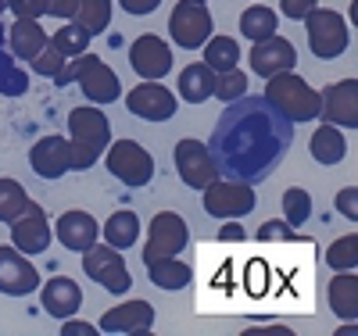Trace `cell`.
<instances>
[{
    "mask_svg": "<svg viewBox=\"0 0 358 336\" xmlns=\"http://www.w3.org/2000/svg\"><path fill=\"white\" fill-rule=\"evenodd\" d=\"M29 165L40 179H62L65 172H72V150L65 136H43L29 150Z\"/></svg>",
    "mask_w": 358,
    "mask_h": 336,
    "instance_id": "obj_19",
    "label": "cell"
},
{
    "mask_svg": "<svg viewBox=\"0 0 358 336\" xmlns=\"http://www.w3.org/2000/svg\"><path fill=\"white\" fill-rule=\"evenodd\" d=\"M111 143V122L94 108H72L69 111V150H72V172L94 168V161Z\"/></svg>",
    "mask_w": 358,
    "mask_h": 336,
    "instance_id": "obj_2",
    "label": "cell"
},
{
    "mask_svg": "<svg viewBox=\"0 0 358 336\" xmlns=\"http://www.w3.org/2000/svg\"><path fill=\"white\" fill-rule=\"evenodd\" d=\"M204 65L212 72H226L241 65V47H236L233 36H212L204 40Z\"/></svg>",
    "mask_w": 358,
    "mask_h": 336,
    "instance_id": "obj_29",
    "label": "cell"
},
{
    "mask_svg": "<svg viewBox=\"0 0 358 336\" xmlns=\"http://www.w3.org/2000/svg\"><path fill=\"white\" fill-rule=\"evenodd\" d=\"M147 265V276H151L155 286L162 290H183L190 283V265L179 261V254L172 258H155V261H143Z\"/></svg>",
    "mask_w": 358,
    "mask_h": 336,
    "instance_id": "obj_25",
    "label": "cell"
},
{
    "mask_svg": "<svg viewBox=\"0 0 358 336\" xmlns=\"http://www.w3.org/2000/svg\"><path fill=\"white\" fill-rule=\"evenodd\" d=\"M294 143V122H287L265 97H236L219 115L208 154L222 179L236 182H265L280 168Z\"/></svg>",
    "mask_w": 358,
    "mask_h": 336,
    "instance_id": "obj_1",
    "label": "cell"
},
{
    "mask_svg": "<svg viewBox=\"0 0 358 336\" xmlns=\"http://www.w3.org/2000/svg\"><path fill=\"white\" fill-rule=\"evenodd\" d=\"M129 65L136 68L140 79H165L172 72V50H169V43L162 36L143 33L129 47Z\"/></svg>",
    "mask_w": 358,
    "mask_h": 336,
    "instance_id": "obj_15",
    "label": "cell"
},
{
    "mask_svg": "<svg viewBox=\"0 0 358 336\" xmlns=\"http://www.w3.org/2000/svg\"><path fill=\"white\" fill-rule=\"evenodd\" d=\"M151 326H155V308L147 300H126L101 315V333L143 336V333H151Z\"/></svg>",
    "mask_w": 358,
    "mask_h": 336,
    "instance_id": "obj_18",
    "label": "cell"
},
{
    "mask_svg": "<svg viewBox=\"0 0 358 336\" xmlns=\"http://www.w3.org/2000/svg\"><path fill=\"white\" fill-rule=\"evenodd\" d=\"M255 204L258 197H255V187H248V182L215 175L204 187V211L212 219H244L255 211Z\"/></svg>",
    "mask_w": 358,
    "mask_h": 336,
    "instance_id": "obj_6",
    "label": "cell"
},
{
    "mask_svg": "<svg viewBox=\"0 0 358 336\" xmlns=\"http://www.w3.org/2000/svg\"><path fill=\"white\" fill-rule=\"evenodd\" d=\"M36 286H40V272L36 265H29V254L15 247H0V293L25 297V293H36Z\"/></svg>",
    "mask_w": 358,
    "mask_h": 336,
    "instance_id": "obj_16",
    "label": "cell"
},
{
    "mask_svg": "<svg viewBox=\"0 0 358 336\" xmlns=\"http://www.w3.org/2000/svg\"><path fill=\"white\" fill-rule=\"evenodd\" d=\"M0 11H8V0H0Z\"/></svg>",
    "mask_w": 358,
    "mask_h": 336,
    "instance_id": "obj_47",
    "label": "cell"
},
{
    "mask_svg": "<svg viewBox=\"0 0 358 336\" xmlns=\"http://www.w3.org/2000/svg\"><path fill=\"white\" fill-rule=\"evenodd\" d=\"M104 161H108V172L115 179H122L129 190L147 187V182L155 179V158L147 154L136 140H115V143H108Z\"/></svg>",
    "mask_w": 358,
    "mask_h": 336,
    "instance_id": "obj_7",
    "label": "cell"
},
{
    "mask_svg": "<svg viewBox=\"0 0 358 336\" xmlns=\"http://www.w3.org/2000/svg\"><path fill=\"white\" fill-rule=\"evenodd\" d=\"M297 65V50L287 36H265V40H255L251 47V68L255 75L268 79V75H276V72H287Z\"/></svg>",
    "mask_w": 358,
    "mask_h": 336,
    "instance_id": "obj_17",
    "label": "cell"
},
{
    "mask_svg": "<svg viewBox=\"0 0 358 336\" xmlns=\"http://www.w3.org/2000/svg\"><path fill=\"white\" fill-rule=\"evenodd\" d=\"M83 272L94 283H101L108 293H129L133 290V276L111 243H94V247L83 251Z\"/></svg>",
    "mask_w": 358,
    "mask_h": 336,
    "instance_id": "obj_8",
    "label": "cell"
},
{
    "mask_svg": "<svg viewBox=\"0 0 358 336\" xmlns=\"http://www.w3.org/2000/svg\"><path fill=\"white\" fill-rule=\"evenodd\" d=\"M326 265H330L334 272H348L358 265V236H341L330 243V251H326Z\"/></svg>",
    "mask_w": 358,
    "mask_h": 336,
    "instance_id": "obj_35",
    "label": "cell"
},
{
    "mask_svg": "<svg viewBox=\"0 0 358 336\" xmlns=\"http://www.w3.org/2000/svg\"><path fill=\"white\" fill-rule=\"evenodd\" d=\"M8 226H11V247L22 251V254H29V258L43 254L50 247V240H54L50 222H47V211L40 204H33V200H29L25 211H22L18 219H11Z\"/></svg>",
    "mask_w": 358,
    "mask_h": 336,
    "instance_id": "obj_11",
    "label": "cell"
},
{
    "mask_svg": "<svg viewBox=\"0 0 358 336\" xmlns=\"http://www.w3.org/2000/svg\"><path fill=\"white\" fill-rule=\"evenodd\" d=\"M305 25H308V47H312V54H315L319 61H334V57H341V54L348 50V40H351V36H348L344 15L315 4V8L305 15Z\"/></svg>",
    "mask_w": 358,
    "mask_h": 336,
    "instance_id": "obj_5",
    "label": "cell"
},
{
    "mask_svg": "<svg viewBox=\"0 0 358 336\" xmlns=\"http://www.w3.org/2000/svg\"><path fill=\"white\" fill-rule=\"evenodd\" d=\"M40 304H43V312H47L50 319H72V315L83 308V290H79V283L69 279V276H54V279L43 283Z\"/></svg>",
    "mask_w": 358,
    "mask_h": 336,
    "instance_id": "obj_21",
    "label": "cell"
},
{
    "mask_svg": "<svg viewBox=\"0 0 358 336\" xmlns=\"http://www.w3.org/2000/svg\"><path fill=\"white\" fill-rule=\"evenodd\" d=\"M244 236H248V233L241 229V222H226V226L219 229V240H222V243H241Z\"/></svg>",
    "mask_w": 358,
    "mask_h": 336,
    "instance_id": "obj_45",
    "label": "cell"
},
{
    "mask_svg": "<svg viewBox=\"0 0 358 336\" xmlns=\"http://www.w3.org/2000/svg\"><path fill=\"white\" fill-rule=\"evenodd\" d=\"M8 11H11L15 18H36V22L47 15L43 0H8Z\"/></svg>",
    "mask_w": 358,
    "mask_h": 336,
    "instance_id": "obj_39",
    "label": "cell"
},
{
    "mask_svg": "<svg viewBox=\"0 0 358 336\" xmlns=\"http://www.w3.org/2000/svg\"><path fill=\"white\" fill-rule=\"evenodd\" d=\"M118 4H122V11H129V15H155L162 0H118Z\"/></svg>",
    "mask_w": 358,
    "mask_h": 336,
    "instance_id": "obj_43",
    "label": "cell"
},
{
    "mask_svg": "<svg viewBox=\"0 0 358 336\" xmlns=\"http://www.w3.org/2000/svg\"><path fill=\"white\" fill-rule=\"evenodd\" d=\"M172 161H176V172L179 179L187 182L190 190H204L219 172L212 165V154H208V143L201 140H179L176 150H172Z\"/></svg>",
    "mask_w": 358,
    "mask_h": 336,
    "instance_id": "obj_12",
    "label": "cell"
},
{
    "mask_svg": "<svg viewBox=\"0 0 358 336\" xmlns=\"http://www.w3.org/2000/svg\"><path fill=\"white\" fill-rule=\"evenodd\" d=\"M126 108L143 122H169L176 115V94L165 89L158 79H143L126 94Z\"/></svg>",
    "mask_w": 358,
    "mask_h": 336,
    "instance_id": "obj_13",
    "label": "cell"
},
{
    "mask_svg": "<svg viewBox=\"0 0 358 336\" xmlns=\"http://www.w3.org/2000/svg\"><path fill=\"white\" fill-rule=\"evenodd\" d=\"M65 322V319H62ZM62 336H97V329L90 326V322H65L62 326Z\"/></svg>",
    "mask_w": 358,
    "mask_h": 336,
    "instance_id": "obj_44",
    "label": "cell"
},
{
    "mask_svg": "<svg viewBox=\"0 0 358 336\" xmlns=\"http://www.w3.org/2000/svg\"><path fill=\"white\" fill-rule=\"evenodd\" d=\"M8 40V33H4V25H0V43H4Z\"/></svg>",
    "mask_w": 358,
    "mask_h": 336,
    "instance_id": "obj_46",
    "label": "cell"
},
{
    "mask_svg": "<svg viewBox=\"0 0 358 336\" xmlns=\"http://www.w3.org/2000/svg\"><path fill=\"white\" fill-rule=\"evenodd\" d=\"M258 240L262 243H290L294 240V226H287V222H262L258 226Z\"/></svg>",
    "mask_w": 358,
    "mask_h": 336,
    "instance_id": "obj_38",
    "label": "cell"
},
{
    "mask_svg": "<svg viewBox=\"0 0 358 336\" xmlns=\"http://www.w3.org/2000/svg\"><path fill=\"white\" fill-rule=\"evenodd\" d=\"M276 25H280V15H276L273 8L251 4V8L241 15V36H248V40H265V36L276 33Z\"/></svg>",
    "mask_w": 358,
    "mask_h": 336,
    "instance_id": "obj_30",
    "label": "cell"
},
{
    "mask_svg": "<svg viewBox=\"0 0 358 336\" xmlns=\"http://www.w3.org/2000/svg\"><path fill=\"white\" fill-rule=\"evenodd\" d=\"M47 40L62 50L65 57H79V54H86V47H90V33H86V29H79L72 18L62 22V29H57V33H50Z\"/></svg>",
    "mask_w": 358,
    "mask_h": 336,
    "instance_id": "obj_32",
    "label": "cell"
},
{
    "mask_svg": "<svg viewBox=\"0 0 358 336\" xmlns=\"http://www.w3.org/2000/svg\"><path fill=\"white\" fill-rule=\"evenodd\" d=\"M212 86H215V72L204 65V61H194L179 72V101L187 104H204L212 97Z\"/></svg>",
    "mask_w": 358,
    "mask_h": 336,
    "instance_id": "obj_24",
    "label": "cell"
},
{
    "mask_svg": "<svg viewBox=\"0 0 358 336\" xmlns=\"http://www.w3.org/2000/svg\"><path fill=\"white\" fill-rule=\"evenodd\" d=\"M43 8H47V15L69 22V18L76 15V8H79V0H43Z\"/></svg>",
    "mask_w": 358,
    "mask_h": 336,
    "instance_id": "obj_42",
    "label": "cell"
},
{
    "mask_svg": "<svg viewBox=\"0 0 358 336\" xmlns=\"http://www.w3.org/2000/svg\"><path fill=\"white\" fill-rule=\"evenodd\" d=\"M326 297H330V308H334L337 319L355 322L358 319V276H355V268L337 272L330 290H326Z\"/></svg>",
    "mask_w": 358,
    "mask_h": 336,
    "instance_id": "obj_23",
    "label": "cell"
},
{
    "mask_svg": "<svg viewBox=\"0 0 358 336\" xmlns=\"http://www.w3.org/2000/svg\"><path fill=\"white\" fill-rule=\"evenodd\" d=\"M212 29H215V22H212V11H208V0H179L169 15V36L183 50L204 47Z\"/></svg>",
    "mask_w": 358,
    "mask_h": 336,
    "instance_id": "obj_4",
    "label": "cell"
},
{
    "mask_svg": "<svg viewBox=\"0 0 358 336\" xmlns=\"http://www.w3.org/2000/svg\"><path fill=\"white\" fill-rule=\"evenodd\" d=\"M29 94V72L15 65V54L0 47V97H22Z\"/></svg>",
    "mask_w": 358,
    "mask_h": 336,
    "instance_id": "obj_31",
    "label": "cell"
},
{
    "mask_svg": "<svg viewBox=\"0 0 358 336\" xmlns=\"http://www.w3.org/2000/svg\"><path fill=\"white\" fill-rule=\"evenodd\" d=\"M308 147H312V158H315L319 165H341L344 154H348L344 133H341L337 126H322V129H315Z\"/></svg>",
    "mask_w": 358,
    "mask_h": 336,
    "instance_id": "obj_26",
    "label": "cell"
},
{
    "mask_svg": "<svg viewBox=\"0 0 358 336\" xmlns=\"http://www.w3.org/2000/svg\"><path fill=\"white\" fill-rule=\"evenodd\" d=\"M65 61H69V57H65L62 50H57V47L47 40V47H43V50L33 57V68H36V75H47V79H54L57 72L65 68Z\"/></svg>",
    "mask_w": 358,
    "mask_h": 336,
    "instance_id": "obj_37",
    "label": "cell"
},
{
    "mask_svg": "<svg viewBox=\"0 0 358 336\" xmlns=\"http://www.w3.org/2000/svg\"><path fill=\"white\" fill-rule=\"evenodd\" d=\"M54 236L65 243V251L83 254L86 247H94V243L101 240V226H97V219L90 215V211H65V215L57 219V226H54Z\"/></svg>",
    "mask_w": 358,
    "mask_h": 336,
    "instance_id": "obj_20",
    "label": "cell"
},
{
    "mask_svg": "<svg viewBox=\"0 0 358 336\" xmlns=\"http://www.w3.org/2000/svg\"><path fill=\"white\" fill-rule=\"evenodd\" d=\"M337 211H341L344 219H351V222L358 219V190L355 187H348V190L337 193Z\"/></svg>",
    "mask_w": 358,
    "mask_h": 336,
    "instance_id": "obj_40",
    "label": "cell"
},
{
    "mask_svg": "<svg viewBox=\"0 0 358 336\" xmlns=\"http://www.w3.org/2000/svg\"><path fill=\"white\" fill-rule=\"evenodd\" d=\"M76 82H79V89L86 94L90 104H115L122 97V82H118V75L97 54H79L76 57Z\"/></svg>",
    "mask_w": 358,
    "mask_h": 336,
    "instance_id": "obj_9",
    "label": "cell"
},
{
    "mask_svg": "<svg viewBox=\"0 0 358 336\" xmlns=\"http://www.w3.org/2000/svg\"><path fill=\"white\" fill-rule=\"evenodd\" d=\"M79 29H86L90 36H101L111 25V0H79V8L72 15Z\"/></svg>",
    "mask_w": 358,
    "mask_h": 336,
    "instance_id": "obj_28",
    "label": "cell"
},
{
    "mask_svg": "<svg viewBox=\"0 0 358 336\" xmlns=\"http://www.w3.org/2000/svg\"><path fill=\"white\" fill-rule=\"evenodd\" d=\"M47 36H50V33H43V25H40L36 18H15L11 33H8V47H11L15 57L33 61V57L47 47Z\"/></svg>",
    "mask_w": 358,
    "mask_h": 336,
    "instance_id": "obj_22",
    "label": "cell"
},
{
    "mask_svg": "<svg viewBox=\"0 0 358 336\" xmlns=\"http://www.w3.org/2000/svg\"><path fill=\"white\" fill-rule=\"evenodd\" d=\"M190 243V226L176 215V211H158L147 229V243H143V261L155 258H172Z\"/></svg>",
    "mask_w": 358,
    "mask_h": 336,
    "instance_id": "obj_10",
    "label": "cell"
},
{
    "mask_svg": "<svg viewBox=\"0 0 358 336\" xmlns=\"http://www.w3.org/2000/svg\"><path fill=\"white\" fill-rule=\"evenodd\" d=\"M319 115L337 129H355L358 126V82L341 79L334 86H326L319 94Z\"/></svg>",
    "mask_w": 358,
    "mask_h": 336,
    "instance_id": "obj_14",
    "label": "cell"
},
{
    "mask_svg": "<svg viewBox=\"0 0 358 336\" xmlns=\"http://www.w3.org/2000/svg\"><path fill=\"white\" fill-rule=\"evenodd\" d=\"M308 219H312V193L305 187H290L283 193V222L297 229V226H305Z\"/></svg>",
    "mask_w": 358,
    "mask_h": 336,
    "instance_id": "obj_33",
    "label": "cell"
},
{
    "mask_svg": "<svg viewBox=\"0 0 358 336\" xmlns=\"http://www.w3.org/2000/svg\"><path fill=\"white\" fill-rule=\"evenodd\" d=\"M280 8L290 22H305V15L315 8V0H280Z\"/></svg>",
    "mask_w": 358,
    "mask_h": 336,
    "instance_id": "obj_41",
    "label": "cell"
},
{
    "mask_svg": "<svg viewBox=\"0 0 358 336\" xmlns=\"http://www.w3.org/2000/svg\"><path fill=\"white\" fill-rule=\"evenodd\" d=\"M248 94V75L241 68H226V72H215V86H212V97L219 101H236V97H244Z\"/></svg>",
    "mask_w": 358,
    "mask_h": 336,
    "instance_id": "obj_36",
    "label": "cell"
},
{
    "mask_svg": "<svg viewBox=\"0 0 358 336\" xmlns=\"http://www.w3.org/2000/svg\"><path fill=\"white\" fill-rule=\"evenodd\" d=\"M265 101L273 104L287 122H294V126H297V122L319 118V94L294 68L276 72V75L265 79Z\"/></svg>",
    "mask_w": 358,
    "mask_h": 336,
    "instance_id": "obj_3",
    "label": "cell"
},
{
    "mask_svg": "<svg viewBox=\"0 0 358 336\" xmlns=\"http://www.w3.org/2000/svg\"><path fill=\"white\" fill-rule=\"evenodd\" d=\"M29 204V193L22 190L18 179H0V222L18 219Z\"/></svg>",
    "mask_w": 358,
    "mask_h": 336,
    "instance_id": "obj_34",
    "label": "cell"
},
{
    "mask_svg": "<svg viewBox=\"0 0 358 336\" xmlns=\"http://www.w3.org/2000/svg\"><path fill=\"white\" fill-rule=\"evenodd\" d=\"M101 236L111 243L115 251H126V247H133V243L140 240V219L133 215V211H115V215L104 222Z\"/></svg>",
    "mask_w": 358,
    "mask_h": 336,
    "instance_id": "obj_27",
    "label": "cell"
}]
</instances>
